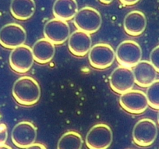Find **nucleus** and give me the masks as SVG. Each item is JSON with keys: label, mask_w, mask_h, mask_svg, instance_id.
<instances>
[{"label": "nucleus", "mask_w": 159, "mask_h": 149, "mask_svg": "<svg viewBox=\"0 0 159 149\" xmlns=\"http://www.w3.org/2000/svg\"><path fill=\"white\" fill-rule=\"evenodd\" d=\"M12 93L20 105L31 106L40 99L41 88L36 80L31 77L24 76L15 81Z\"/></svg>", "instance_id": "nucleus-1"}, {"label": "nucleus", "mask_w": 159, "mask_h": 149, "mask_svg": "<svg viewBox=\"0 0 159 149\" xmlns=\"http://www.w3.org/2000/svg\"><path fill=\"white\" fill-rule=\"evenodd\" d=\"M73 23L77 30L94 34L100 29L102 20L100 13L91 7L81 8L73 17Z\"/></svg>", "instance_id": "nucleus-2"}, {"label": "nucleus", "mask_w": 159, "mask_h": 149, "mask_svg": "<svg viewBox=\"0 0 159 149\" xmlns=\"http://www.w3.org/2000/svg\"><path fill=\"white\" fill-rule=\"evenodd\" d=\"M115 53L118 63L123 67L131 68L141 61V48L138 43L132 40H126L120 43Z\"/></svg>", "instance_id": "nucleus-3"}, {"label": "nucleus", "mask_w": 159, "mask_h": 149, "mask_svg": "<svg viewBox=\"0 0 159 149\" xmlns=\"http://www.w3.org/2000/svg\"><path fill=\"white\" fill-rule=\"evenodd\" d=\"M157 136L155 122L148 118H143L136 123L133 130V139L137 145L148 147L151 145Z\"/></svg>", "instance_id": "nucleus-4"}, {"label": "nucleus", "mask_w": 159, "mask_h": 149, "mask_svg": "<svg viewBox=\"0 0 159 149\" xmlns=\"http://www.w3.org/2000/svg\"><path fill=\"white\" fill-rule=\"evenodd\" d=\"M85 141L89 149H108L112 142V131L107 124H96L90 129Z\"/></svg>", "instance_id": "nucleus-5"}, {"label": "nucleus", "mask_w": 159, "mask_h": 149, "mask_svg": "<svg viewBox=\"0 0 159 149\" xmlns=\"http://www.w3.org/2000/svg\"><path fill=\"white\" fill-rule=\"evenodd\" d=\"M26 40V30L20 24L10 23L0 29V44L6 49H15L24 44Z\"/></svg>", "instance_id": "nucleus-6"}, {"label": "nucleus", "mask_w": 159, "mask_h": 149, "mask_svg": "<svg viewBox=\"0 0 159 149\" xmlns=\"http://www.w3.org/2000/svg\"><path fill=\"white\" fill-rule=\"evenodd\" d=\"M88 57L91 67L98 70H105L113 63L116 53L110 44L98 43L91 48Z\"/></svg>", "instance_id": "nucleus-7"}, {"label": "nucleus", "mask_w": 159, "mask_h": 149, "mask_svg": "<svg viewBox=\"0 0 159 149\" xmlns=\"http://www.w3.org/2000/svg\"><path fill=\"white\" fill-rule=\"evenodd\" d=\"M109 84L111 90L117 94L132 90L135 84L133 70L123 66L116 67L110 75Z\"/></svg>", "instance_id": "nucleus-8"}, {"label": "nucleus", "mask_w": 159, "mask_h": 149, "mask_svg": "<svg viewBox=\"0 0 159 149\" xmlns=\"http://www.w3.org/2000/svg\"><path fill=\"white\" fill-rule=\"evenodd\" d=\"M119 104L123 109L132 114H141L148 107L146 94L140 90H130L122 94Z\"/></svg>", "instance_id": "nucleus-9"}, {"label": "nucleus", "mask_w": 159, "mask_h": 149, "mask_svg": "<svg viewBox=\"0 0 159 149\" xmlns=\"http://www.w3.org/2000/svg\"><path fill=\"white\" fill-rule=\"evenodd\" d=\"M34 61L32 49L26 44L13 49L10 55V65L16 73L28 72L33 66Z\"/></svg>", "instance_id": "nucleus-10"}, {"label": "nucleus", "mask_w": 159, "mask_h": 149, "mask_svg": "<svg viewBox=\"0 0 159 149\" xmlns=\"http://www.w3.org/2000/svg\"><path fill=\"white\" fill-rule=\"evenodd\" d=\"M12 141L19 148L25 149L34 144L37 138V128L32 123L23 121L13 129Z\"/></svg>", "instance_id": "nucleus-11"}, {"label": "nucleus", "mask_w": 159, "mask_h": 149, "mask_svg": "<svg viewBox=\"0 0 159 149\" xmlns=\"http://www.w3.org/2000/svg\"><path fill=\"white\" fill-rule=\"evenodd\" d=\"M44 35L54 44H63L70 35V26L66 21L54 18L45 25Z\"/></svg>", "instance_id": "nucleus-12"}, {"label": "nucleus", "mask_w": 159, "mask_h": 149, "mask_svg": "<svg viewBox=\"0 0 159 149\" xmlns=\"http://www.w3.org/2000/svg\"><path fill=\"white\" fill-rule=\"evenodd\" d=\"M92 44L90 34L76 30L69 37L68 47L70 53L76 56L83 57L89 53Z\"/></svg>", "instance_id": "nucleus-13"}, {"label": "nucleus", "mask_w": 159, "mask_h": 149, "mask_svg": "<svg viewBox=\"0 0 159 149\" xmlns=\"http://www.w3.org/2000/svg\"><path fill=\"white\" fill-rule=\"evenodd\" d=\"M147 27L144 13L139 10H133L126 14L123 21V27L127 35L133 37L140 36Z\"/></svg>", "instance_id": "nucleus-14"}, {"label": "nucleus", "mask_w": 159, "mask_h": 149, "mask_svg": "<svg viewBox=\"0 0 159 149\" xmlns=\"http://www.w3.org/2000/svg\"><path fill=\"white\" fill-rule=\"evenodd\" d=\"M133 73L135 83L141 87H148L157 78V71L151 62L140 61L134 67Z\"/></svg>", "instance_id": "nucleus-15"}, {"label": "nucleus", "mask_w": 159, "mask_h": 149, "mask_svg": "<svg viewBox=\"0 0 159 149\" xmlns=\"http://www.w3.org/2000/svg\"><path fill=\"white\" fill-rule=\"evenodd\" d=\"M31 49L34 59L41 64L50 62L56 53L55 44L46 38H42L37 41Z\"/></svg>", "instance_id": "nucleus-16"}, {"label": "nucleus", "mask_w": 159, "mask_h": 149, "mask_svg": "<svg viewBox=\"0 0 159 149\" xmlns=\"http://www.w3.org/2000/svg\"><path fill=\"white\" fill-rule=\"evenodd\" d=\"M10 9L15 19L27 21L34 15L36 6L34 0H12Z\"/></svg>", "instance_id": "nucleus-17"}, {"label": "nucleus", "mask_w": 159, "mask_h": 149, "mask_svg": "<svg viewBox=\"0 0 159 149\" xmlns=\"http://www.w3.org/2000/svg\"><path fill=\"white\" fill-rule=\"evenodd\" d=\"M53 15L57 19L68 21L73 19L78 12L76 0H56L53 5Z\"/></svg>", "instance_id": "nucleus-18"}, {"label": "nucleus", "mask_w": 159, "mask_h": 149, "mask_svg": "<svg viewBox=\"0 0 159 149\" xmlns=\"http://www.w3.org/2000/svg\"><path fill=\"white\" fill-rule=\"evenodd\" d=\"M83 138L76 131H68L64 133L57 144V149H81Z\"/></svg>", "instance_id": "nucleus-19"}, {"label": "nucleus", "mask_w": 159, "mask_h": 149, "mask_svg": "<svg viewBox=\"0 0 159 149\" xmlns=\"http://www.w3.org/2000/svg\"><path fill=\"white\" fill-rule=\"evenodd\" d=\"M148 105L154 109H159V80H155L146 92Z\"/></svg>", "instance_id": "nucleus-20"}, {"label": "nucleus", "mask_w": 159, "mask_h": 149, "mask_svg": "<svg viewBox=\"0 0 159 149\" xmlns=\"http://www.w3.org/2000/svg\"><path fill=\"white\" fill-rule=\"evenodd\" d=\"M150 62L156 70L157 73H159V45L156 46L150 55Z\"/></svg>", "instance_id": "nucleus-21"}, {"label": "nucleus", "mask_w": 159, "mask_h": 149, "mask_svg": "<svg viewBox=\"0 0 159 149\" xmlns=\"http://www.w3.org/2000/svg\"><path fill=\"white\" fill-rule=\"evenodd\" d=\"M8 137V131L6 124L0 123V146L5 144Z\"/></svg>", "instance_id": "nucleus-22"}, {"label": "nucleus", "mask_w": 159, "mask_h": 149, "mask_svg": "<svg viewBox=\"0 0 159 149\" xmlns=\"http://www.w3.org/2000/svg\"><path fill=\"white\" fill-rule=\"evenodd\" d=\"M123 5L127 6V7H130V6H134L137 4L140 0H119Z\"/></svg>", "instance_id": "nucleus-23"}, {"label": "nucleus", "mask_w": 159, "mask_h": 149, "mask_svg": "<svg viewBox=\"0 0 159 149\" xmlns=\"http://www.w3.org/2000/svg\"><path fill=\"white\" fill-rule=\"evenodd\" d=\"M25 149H47L45 145H43L42 144H39V143H34L32 145L29 146L28 147Z\"/></svg>", "instance_id": "nucleus-24"}, {"label": "nucleus", "mask_w": 159, "mask_h": 149, "mask_svg": "<svg viewBox=\"0 0 159 149\" xmlns=\"http://www.w3.org/2000/svg\"><path fill=\"white\" fill-rule=\"evenodd\" d=\"M103 4H106V5H108V4H110L111 2H113V0H99Z\"/></svg>", "instance_id": "nucleus-25"}, {"label": "nucleus", "mask_w": 159, "mask_h": 149, "mask_svg": "<svg viewBox=\"0 0 159 149\" xmlns=\"http://www.w3.org/2000/svg\"><path fill=\"white\" fill-rule=\"evenodd\" d=\"M0 149H13L10 146L7 145V144H3V145L0 146Z\"/></svg>", "instance_id": "nucleus-26"}, {"label": "nucleus", "mask_w": 159, "mask_h": 149, "mask_svg": "<svg viewBox=\"0 0 159 149\" xmlns=\"http://www.w3.org/2000/svg\"><path fill=\"white\" fill-rule=\"evenodd\" d=\"M157 123H158V125H159V112L157 113Z\"/></svg>", "instance_id": "nucleus-27"}, {"label": "nucleus", "mask_w": 159, "mask_h": 149, "mask_svg": "<svg viewBox=\"0 0 159 149\" xmlns=\"http://www.w3.org/2000/svg\"><path fill=\"white\" fill-rule=\"evenodd\" d=\"M0 119H1V116H0Z\"/></svg>", "instance_id": "nucleus-28"}]
</instances>
